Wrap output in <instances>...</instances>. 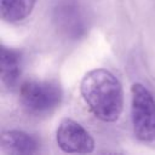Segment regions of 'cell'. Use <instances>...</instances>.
I'll use <instances>...</instances> for the list:
<instances>
[{"label": "cell", "instance_id": "cell-1", "mask_svg": "<svg viewBox=\"0 0 155 155\" xmlns=\"http://www.w3.org/2000/svg\"><path fill=\"white\" fill-rule=\"evenodd\" d=\"M81 96L92 114L104 121H116L124 108V91L119 79L107 69L88 71L80 84Z\"/></svg>", "mask_w": 155, "mask_h": 155}, {"label": "cell", "instance_id": "cell-2", "mask_svg": "<svg viewBox=\"0 0 155 155\" xmlns=\"http://www.w3.org/2000/svg\"><path fill=\"white\" fill-rule=\"evenodd\" d=\"M63 98L61 86L54 81L28 80L21 85L19 101L33 115H44L56 109Z\"/></svg>", "mask_w": 155, "mask_h": 155}, {"label": "cell", "instance_id": "cell-3", "mask_svg": "<svg viewBox=\"0 0 155 155\" xmlns=\"http://www.w3.org/2000/svg\"><path fill=\"white\" fill-rule=\"evenodd\" d=\"M131 120L136 138L142 142L155 139V98L138 82L131 87Z\"/></svg>", "mask_w": 155, "mask_h": 155}, {"label": "cell", "instance_id": "cell-4", "mask_svg": "<svg viewBox=\"0 0 155 155\" xmlns=\"http://www.w3.org/2000/svg\"><path fill=\"white\" fill-rule=\"evenodd\" d=\"M52 21L65 39L79 40L87 33V13L80 0H56L52 7Z\"/></svg>", "mask_w": 155, "mask_h": 155}, {"label": "cell", "instance_id": "cell-5", "mask_svg": "<svg viewBox=\"0 0 155 155\" xmlns=\"http://www.w3.org/2000/svg\"><path fill=\"white\" fill-rule=\"evenodd\" d=\"M56 140L62 151L68 154H88L94 150L92 136L79 122L63 119L56 131Z\"/></svg>", "mask_w": 155, "mask_h": 155}, {"label": "cell", "instance_id": "cell-6", "mask_svg": "<svg viewBox=\"0 0 155 155\" xmlns=\"http://www.w3.org/2000/svg\"><path fill=\"white\" fill-rule=\"evenodd\" d=\"M1 148L10 154H34L40 148L39 140L24 131L8 130L1 134Z\"/></svg>", "mask_w": 155, "mask_h": 155}, {"label": "cell", "instance_id": "cell-7", "mask_svg": "<svg viewBox=\"0 0 155 155\" xmlns=\"http://www.w3.org/2000/svg\"><path fill=\"white\" fill-rule=\"evenodd\" d=\"M22 75V54L19 51L1 46L0 54V78L2 84L12 88L15 87Z\"/></svg>", "mask_w": 155, "mask_h": 155}, {"label": "cell", "instance_id": "cell-8", "mask_svg": "<svg viewBox=\"0 0 155 155\" xmlns=\"http://www.w3.org/2000/svg\"><path fill=\"white\" fill-rule=\"evenodd\" d=\"M36 0H0L1 18L7 23L24 21L35 6Z\"/></svg>", "mask_w": 155, "mask_h": 155}]
</instances>
